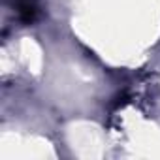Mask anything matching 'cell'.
Returning a JSON list of instances; mask_svg holds the SVG:
<instances>
[{"label":"cell","instance_id":"cell-1","mask_svg":"<svg viewBox=\"0 0 160 160\" xmlns=\"http://www.w3.org/2000/svg\"><path fill=\"white\" fill-rule=\"evenodd\" d=\"M13 8L23 25H30L38 17V0H13Z\"/></svg>","mask_w":160,"mask_h":160}]
</instances>
